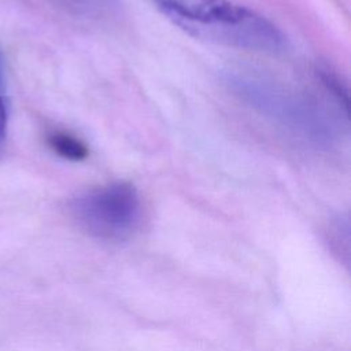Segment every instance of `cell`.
I'll use <instances>...</instances> for the list:
<instances>
[{
  "label": "cell",
  "mask_w": 351,
  "mask_h": 351,
  "mask_svg": "<svg viewBox=\"0 0 351 351\" xmlns=\"http://www.w3.org/2000/svg\"><path fill=\"white\" fill-rule=\"evenodd\" d=\"M48 145L62 158L69 160H84L88 156V147L77 137L66 132L48 134Z\"/></svg>",
  "instance_id": "5"
},
{
  "label": "cell",
  "mask_w": 351,
  "mask_h": 351,
  "mask_svg": "<svg viewBox=\"0 0 351 351\" xmlns=\"http://www.w3.org/2000/svg\"><path fill=\"white\" fill-rule=\"evenodd\" d=\"M66 11L89 19H107L119 12V0H51Z\"/></svg>",
  "instance_id": "4"
},
{
  "label": "cell",
  "mask_w": 351,
  "mask_h": 351,
  "mask_svg": "<svg viewBox=\"0 0 351 351\" xmlns=\"http://www.w3.org/2000/svg\"><path fill=\"white\" fill-rule=\"evenodd\" d=\"M232 89L263 117L308 143L328 147L339 137V122L318 100L251 75H233Z\"/></svg>",
  "instance_id": "2"
},
{
  "label": "cell",
  "mask_w": 351,
  "mask_h": 351,
  "mask_svg": "<svg viewBox=\"0 0 351 351\" xmlns=\"http://www.w3.org/2000/svg\"><path fill=\"white\" fill-rule=\"evenodd\" d=\"M71 213L88 234L104 240H122L137 228L141 202L132 184L112 182L77 196L71 203Z\"/></svg>",
  "instance_id": "3"
},
{
  "label": "cell",
  "mask_w": 351,
  "mask_h": 351,
  "mask_svg": "<svg viewBox=\"0 0 351 351\" xmlns=\"http://www.w3.org/2000/svg\"><path fill=\"white\" fill-rule=\"evenodd\" d=\"M7 119H8V111H7V100L4 95V60H3V53L0 51V151L3 148L5 134H7Z\"/></svg>",
  "instance_id": "6"
},
{
  "label": "cell",
  "mask_w": 351,
  "mask_h": 351,
  "mask_svg": "<svg viewBox=\"0 0 351 351\" xmlns=\"http://www.w3.org/2000/svg\"><path fill=\"white\" fill-rule=\"evenodd\" d=\"M152 1L177 26L197 38L261 52H277L285 45V37L274 23L230 0Z\"/></svg>",
  "instance_id": "1"
}]
</instances>
